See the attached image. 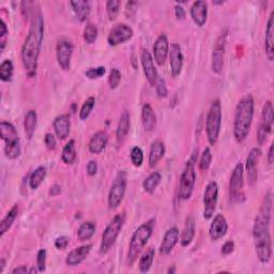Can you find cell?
<instances>
[{
  "label": "cell",
  "instance_id": "5bb4252c",
  "mask_svg": "<svg viewBox=\"0 0 274 274\" xmlns=\"http://www.w3.org/2000/svg\"><path fill=\"white\" fill-rule=\"evenodd\" d=\"M227 42V31L221 33L215 42L213 54H212V64L211 68L214 73H221L224 64V56H225V47Z\"/></svg>",
  "mask_w": 274,
  "mask_h": 274
},
{
  "label": "cell",
  "instance_id": "83f0119b",
  "mask_svg": "<svg viewBox=\"0 0 274 274\" xmlns=\"http://www.w3.org/2000/svg\"><path fill=\"white\" fill-rule=\"evenodd\" d=\"M142 122L146 132H151L156 126V115L150 104H144L142 109Z\"/></svg>",
  "mask_w": 274,
  "mask_h": 274
},
{
  "label": "cell",
  "instance_id": "ab89813d",
  "mask_svg": "<svg viewBox=\"0 0 274 274\" xmlns=\"http://www.w3.org/2000/svg\"><path fill=\"white\" fill-rule=\"evenodd\" d=\"M95 103H96V98L89 97L85 101V103L82 104L79 112V118L81 120H87L89 118V116L95 107Z\"/></svg>",
  "mask_w": 274,
  "mask_h": 274
},
{
  "label": "cell",
  "instance_id": "ba28073f",
  "mask_svg": "<svg viewBox=\"0 0 274 274\" xmlns=\"http://www.w3.org/2000/svg\"><path fill=\"white\" fill-rule=\"evenodd\" d=\"M196 152H194L191 156V159L186 164V167L182 171L180 178V189H179V197L184 201H187L192 196L195 181H196V172H195V163H196Z\"/></svg>",
  "mask_w": 274,
  "mask_h": 274
},
{
  "label": "cell",
  "instance_id": "484cf974",
  "mask_svg": "<svg viewBox=\"0 0 274 274\" xmlns=\"http://www.w3.org/2000/svg\"><path fill=\"white\" fill-rule=\"evenodd\" d=\"M107 142H109V135H107V133L104 131H99L97 132L96 134L91 137L90 142H89V151L94 154H99L101 153L106 145Z\"/></svg>",
  "mask_w": 274,
  "mask_h": 274
},
{
  "label": "cell",
  "instance_id": "11a10c76",
  "mask_svg": "<svg viewBox=\"0 0 274 274\" xmlns=\"http://www.w3.org/2000/svg\"><path fill=\"white\" fill-rule=\"evenodd\" d=\"M175 14H176V18L178 20H184L186 18V10H185V8L178 4L176 6V8H175Z\"/></svg>",
  "mask_w": 274,
  "mask_h": 274
},
{
  "label": "cell",
  "instance_id": "e0dca14e",
  "mask_svg": "<svg viewBox=\"0 0 274 274\" xmlns=\"http://www.w3.org/2000/svg\"><path fill=\"white\" fill-rule=\"evenodd\" d=\"M261 150L260 148H253L250 154H248L247 159H246V173H247V180H248V185L254 186L257 179H258V163L260 161L261 157Z\"/></svg>",
  "mask_w": 274,
  "mask_h": 274
},
{
  "label": "cell",
  "instance_id": "603a6c76",
  "mask_svg": "<svg viewBox=\"0 0 274 274\" xmlns=\"http://www.w3.org/2000/svg\"><path fill=\"white\" fill-rule=\"evenodd\" d=\"M191 18L199 27H203L208 16V6L203 0H197L191 7Z\"/></svg>",
  "mask_w": 274,
  "mask_h": 274
},
{
  "label": "cell",
  "instance_id": "f907efd6",
  "mask_svg": "<svg viewBox=\"0 0 274 274\" xmlns=\"http://www.w3.org/2000/svg\"><path fill=\"white\" fill-rule=\"evenodd\" d=\"M69 242H70L69 237L61 236L55 240V246L56 248H58V250H64V248L68 247Z\"/></svg>",
  "mask_w": 274,
  "mask_h": 274
},
{
  "label": "cell",
  "instance_id": "ac0fdd59",
  "mask_svg": "<svg viewBox=\"0 0 274 274\" xmlns=\"http://www.w3.org/2000/svg\"><path fill=\"white\" fill-rule=\"evenodd\" d=\"M169 54V42L166 35H161L153 45V59L159 65H164Z\"/></svg>",
  "mask_w": 274,
  "mask_h": 274
},
{
  "label": "cell",
  "instance_id": "9f6ffc18",
  "mask_svg": "<svg viewBox=\"0 0 274 274\" xmlns=\"http://www.w3.org/2000/svg\"><path fill=\"white\" fill-rule=\"evenodd\" d=\"M13 274H26V273H30V270L26 267V265H21L19 268H15L12 271Z\"/></svg>",
  "mask_w": 274,
  "mask_h": 274
},
{
  "label": "cell",
  "instance_id": "d6986e66",
  "mask_svg": "<svg viewBox=\"0 0 274 274\" xmlns=\"http://www.w3.org/2000/svg\"><path fill=\"white\" fill-rule=\"evenodd\" d=\"M169 61H170V71L172 77H178L182 69H184L185 57L182 54V49L179 44L172 43L169 51Z\"/></svg>",
  "mask_w": 274,
  "mask_h": 274
},
{
  "label": "cell",
  "instance_id": "1f68e13d",
  "mask_svg": "<svg viewBox=\"0 0 274 274\" xmlns=\"http://www.w3.org/2000/svg\"><path fill=\"white\" fill-rule=\"evenodd\" d=\"M18 214H19V206L14 205L5 215L2 223H0V237H3L7 231H9V229L13 225L15 219L18 218Z\"/></svg>",
  "mask_w": 274,
  "mask_h": 274
},
{
  "label": "cell",
  "instance_id": "cb8c5ba5",
  "mask_svg": "<svg viewBox=\"0 0 274 274\" xmlns=\"http://www.w3.org/2000/svg\"><path fill=\"white\" fill-rule=\"evenodd\" d=\"M91 247H93L91 244H86L71 251L68 254V256H66V259H65L66 264L70 265V267H76V265L80 264L90 254Z\"/></svg>",
  "mask_w": 274,
  "mask_h": 274
},
{
  "label": "cell",
  "instance_id": "2e32d148",
  "mask_svg": "<svg viewBox=\"0 0 274 274\" xmlns=\"http://www.w3.org/2000/svg\"><path fill=\"white\" fill-rule=\"evenodd\" d=\"M140 61H142L144 74L148 82L150 84L151 87H155L157 79L160 78V76L155 68L153 57L148 49H145V48L142 49V53H140Z\"/></svg>",
  "mask_w": 274,
  "mask_h": 274
},
{
  "label": "cell",
  "instance_id": "74e56055",
  "mask_svg": "<svg viewBox=\"0 0 274 274\" xmlns=\"http://www.w3.org/2000/svg\"><path fill=\"white\" fill-rule=\"evenodd\" d=\"M45 177H46V168L43 167V166H40V167H38L30 175V178H29L30 188L32 190H37L41 185H42Z\"/></svg>",
  "mask_w": 274,
  "mask_h": 274
},
{
  "label": "cell",
  "instance_id": "c3c4849f",
  "mask_svg": "<svg viewBox=\"0 0 274 274\" xmlns=\"http://www.w3.org/2000/svg\"><path fill=\"white\" fill-rule=\"evenodd\" d=\"M155 90H156L157 96H159L160 98H166L168 95V90H167V87H166L165 80L161 77L157 79V82L155 85Z\"/></svg>",
  "mask_w": 274,
  "mask_h": 274
},
{
  "label": "cell",
  "instance_id": "d590c367",
  "mask_svg": "<svg viewBox=\"0 0 274 274\" xmlns=\"http://www.w3.org/2000/svg\"><path fill=\"white\" fill-rule=\"evenodd\" d=\"M161 181H162L161 173L157 172V171H153L145 179L144 184H143V188L146 192L151 194L154 192L157 186L161 184Z\"/></svg>",
  "mask_w": 274,
  "mask_h": 274
},
{
  "label": "cell",
  "instance_id": "6f0895ef",
  "mask_svg": "<svg viewBox=\"0 0 274 274\" xmlns=\"http://www.w3.org/2000/svg\"><path fill=\"white\" fill-rule=\"evenodd\" d=\"M61 192V188L59 185H54L52 188H51V191H49V195L52 196H56Z\"/></svg>",
  "mask_w": 274,
  "mask_h": 274
},
{
  "label": "cell",
  "instance_id": "7a4b0ae2",
  "mask_svg": "<svg viewBox=\"0 0 274 274\" xmlns=\"http://www.w3.org/2000/svg\"><path fill=\"white\" fill-rule=\"evenodd\" d=\"M273 208L272 193L265 194L258 214L255 219L253 227V238L257 258L262 263H268L272 258V238L271 219Z\"/></svg>",
  "mask_w": 274,
  "mask_h": 274
},
{
  "label": "cell",
  "instance_id": "7402d4cb",
  "mask_svg": "<svg viewBox=\"0 0 274 274\" xmlns=\"http://www.w3.org/2000/svg\"><path fill=\"white\" fill-rule=\"evenodd\" d=\"M54 130L57 137L63 140L66 137H69L71 132V120L69 114H62L57 116L54 120Z\"/></svg>",
  "mask_w": 274,
  "mask_h": 274
},
{
  "label": "cell",
  "instance_id": "7bdbcfd3",
  "mask_svg": "<svg viewBox=\"0 0 274 274\" xmlns=\"http://www.w3.org/2000/svg\"><path fill=\"white\" fill-rule=\"evenodd\" d=\"M211 161H212V153L210 148H205V150L203 151L202 155H201V160H199V169L202 171H206L208 170V168L210 167L211 165Z\"/></svg>",
  "mask_w": 274,
  "mask_h": 274
},
{
  "label": "cell",
  "instance_id": "8d00e7d4",
  "mask_svg": "<svg viewBox=\"0 0 274 274\" xmlns=\"http://www.w3.org/2000/svg\"><path fill=\"white\" fill-rule=\"evenodd\" d=\"M96 232V224L94 222H85L82 223L78 231H77V237L79 241H86L89 240L91 237L95 235Z\"/></svg>",
  "mask_w": 274,
  "mask_h": 274
},
{
  "label": "cell",
  "instance_id": "9c48e42d",
  "mask_svg": "<svg viewBox=\"0 0 274 274\" xmlns=\"http://www.w3.org/2000/svg\"><path fill=\"white\" fill-rule=\"evenodd\" d=\"M244 166L242 163H238L234 171L231 173L229 182V195L234 203H242L245 199L244 194Z\"/></svg>",
  "mask_w": 274,
  "mask_h": 274
},
{
  "label": "cell",
  "instance_id": "52a82bcc",
  "mask_svg": "<svg viewBox=\"0 0 274 274\" xmlns=\"http://www.w3.org/2000/svg\"><path fill=\"white\" fill-rule=\"evenodd\" d=\"M124 220H126V214H124V212H121L119 214H116L109 225L106 226L102 234L101 243H100V253L102 255L109 253L111 248L114 246L123 227Z\"/></svg>",
  "mask_w": 274,
  "mask_h": 274
},
{
  "label": "cell",
  "instance_id": "8992f818",
  "mask_svg": "<svg viewBox=\"0 0 274 274\" xmlns=\"http://www.w3.org/2000/svg\"><path fill=\"white\" fill-rule=\"evenodd\" d=\"M222 126V104L219 99L211 103L206 119V134L211 146L218 142Z\"/></svg>",
  "mask_w": 274,
  "mask_h": 274
},
{
  "label": "cell",
  "instance_id": "7dc6e473",
  "mask_svg": "<svg viewBox=\"0 0 274 274\" xmlns=\"http://www.w3.org/2000/svg\"><path fill=\"white\" fill-rule=\"evenodd\" d=\"M37 268L39 272H44L46 269V251L40 250L37 255Z\"/></svg>",
  "mask_w": 274,
  "mask_h": 274
},
{
  "label": "cell",
  "instance_id": "4316f807",
  "mask_svg": "<svg viewBox=\"0 0 274 274\" xmlns=\"http://www.w3.org/2000/svg\"><path fill=\"white\" fill-rule=\"evenodd\" d=\"M130 124H131V116H130V113L126 110L122 112L119 118L117 130H116V137H117L118 144H121L124 140V138H126L127 135L129 134Z\"/></svg>",
  "mask_w": 274,
  "mask_h": 274
},
{
  "label": "cell",
  "instance_id": "836d02e7",
  "mask_svg": "<svg viewBox=\"0 0 274 274\" xmlns=\"http://www.w3.org/2000/svg\"><path fill=\"white\" fill-rule=\"evenodd\" d=\"M76 156H77V153H76V148H75V140L71 139L63 148L61 159L63 163L71 165L76 161Z\"/></svg>",
  "mask_w": 274,
  "mask_h": 274
},
{
  "label": "cell",
  "instance_id": "ffe728a7",
  "mask_svg": "<svg viewBox=\"0 0 274 274\" xmlns=\"http://www.w3.org/2000/svg\"><path fill=\"white\" fill-rule=\"evenodd\" d=\"M228 230V224L226 218L223 214H217L214 217L210 228H209V236L212 241H218L221 238L226 235Z\"/></svg>",
  "mask_w": 274,
  "mask_h": 274
},
{
  "label": "cell",
  "instance_id": "f546056e",
  "mask_svg": "<svg viewBox=\"0 0 274 274\" xmlns=\"http://www.w3.org/2000/svg\"><path fill=\"white\" fill-rule=\"evenodd\" d=\"M195 236V221L192 217H188L186 220V224L184 230H182L181 234V245L182 246H188L193 241Z\"/></svg>",
  "mask_w": 274,
  "mask_h": 274
},
{
  "label": "cell",
  "instance_id": "ee69618b",
  "mask_svg": "<svg viewBox=\"0 0 274 274\" xmlns=\"http://www.w3.org/2000/svg\"><path fill=\"white\" fill-rule=\"evenodd\" d=\"M131 161L135 167H140L144 163V152L139 147H134L131 150Z\"/></svg>",
  "mask_w": 274,
  "mask_h": 274
},
{
  "label": "cell",
  "instance_id": "7c38bea8",
  "mask_svg": "<svg viewBox=\"0 0 274 274\" xmlns=\"http://www.w3.org/2000/svg\"><path fill=\"white\" fill-rule=\"evenodd\" d=\"M219 199V187L218 184L214 181L209 182L207 185L204 192V219L210 220L217 208Z\"/></svg>",
  "mask_w": 274,
  "mask_h": 274
},
{
  "label": "cell",
  "instance_id": "681fc988",
  "mask_svg": "<svg viewBox=\"0 0 274 274\" xmlns=\"http://www.w3.org/2000/svg\"><path fill=\"white\" fill-rule=\"evenodd\" d=\"M44 143H45V146L47 147V149H49V150H55V149H56L57 142H56L55 136L52 134V133H46L45 137H44Z\"/></svg>",
  "mask_w": 274,
  "mask_h": 274
},
{
  "label": "cell",
  "instance_id": "e575fe53",
  "mask_svg": "<svg viewBox=\"0 0 274 274\" xmlns=\"http://www.w3.org/2000/svg\"><path fill=\"white\" fill-rule=\"evenodd\" d=\"M154 255H155V252H154L153 248H149V250L146 251V253H144L143 256L140 257L139 263H138L140 272L147 273V272L150 271L153 260H154Z\"/></svg>",
  "mask_w": 274,
  "mask_h": 274
},
{
  "label": "cell",
  "instance_id": "6da1fadb",
  "mask_svg": "<svg viewBox=\"0 0 274 274\" xmlns=\"http://www.w3.org/2000/svg\"><path fill=\"white\" fill-rule=\"evenodd\" d=\"M44 38V20L40 7L31 8V22L28 36L22 47V62L29 77L36 75L39 56Z\"/></svg>",
  "mask_w": 274,
  "mask_h": 274
},
{
  "label": "cell",
  "instance_id": "816d5d0a",
  "mask_svg": "<svg viewBox=\"0 0 274 274\" xmlns=\"http://www.w3.org/2000/svg\"><path fill=\"white\" fill-rule=\"evenodd\" d=\"M234 250H235V242L231 241V240H228V241H226L225 243L223 244L222 250H221V254L224 255V256H227V255H230L232 252H234Z\"/></svg>",
  "mask_w": 274,
  "mask_h": 274
},
{
  "label": "cell",
  "instance_id": "be15d7a7",
  "mask_svg": "<svg viewBox=\"0 0 274 274\" xmlns=\"http://www.w3.org/2000/svg\"><path fill=\"white\" fill-rule=\"evenodd\" d=\"M224 4V2H213V5H222Z\"/></svg>",
  "mask_w": 274,
  "mask_h": 274
},
{
  "label": "cell",
  "instance_id": "f35d334b",
  "mask_svg": "<svg viewBox=\"0 0 274 274\" xmlns=\"http://www.w3.org/2000/svg\"><path fill=\"white\" fill-rule=\"evenodd\" d=\"M13 72L14 66L12 61L9 59L3 61L2 65H0V79L5 82L10 81L13 77Z\"/></svg>",
  "mask_w": 274,
  "mask_h": 274
},
{
  "label": "cell",
  "instance_id": "f6af8a7d",
  "mask_svg": "<svg viewBox=\"0 0 274 274\" xmlns=\"http://www.w3.org/2000/svg\"><path fill=\"white\" fill-rule=\"evenodd\" d=\"M121 81V73L118 69H112L110 72V76H109V84L111 89H116L118 88L119 84Z\"/></svg>",
  "mask_w": 274,
  "mask_h": 274
},
{
  "label": "cell",
  "instance_id": "94428289",
  "mask_svg": "<svg viewBox=\"0 0 274 274\" xmlns=\"http://www.w3.org/2000/svg\"><path fill=\"white\" fill-rule=\"evenodd\" d=\"M0 265H2V267H0V273H2V272H4V269H5V267H6V261H5V259L0 260Z\"/></svg>",
  "mask_w": 274,
  "mask_h": 274
},
{
  "label": "cell",
  "instance_id": "bcb514c9",
  "mask_svg": "<svg viewBox=\"0 0 274 274\" xmlns=\"http://www.w3.org/2000/svg\"><path fill=\"white\" fill-rule=\"evenodd\" d=\"M86 76L89 79H97L102 77L105 74V66H97V68H90L86 71Z\"/></svg>",
  "mask_w": 274,
  "mask_h": 274
},
{
  "label": "cell",
  "instance_id": "30bf717a",
  "mask_svg": "<svg viewBox=\"0 0 274 274\" xmlns=\"http://www.w3.org/2000/svg\"><path fill=\"white\" fill-rule=\"evenodd\" d=\"M127 175L126 172H119L118 176L115 178L111 190L109 192V198H107V204H109L110 209H117L123 201L124 194L127 191Z\"/></svg>",
  "mask_w": 274,
  "mask_h": 274
},
{
  "label": "cell",
  "instance_id": "9a60e30c",
  "mask_svg": "<svg viewBox=\"0 0 274 274\" xmlns=\"http://www.w3.org/2000/svg\"><path fill=\"white\" fill-rule=\"evenodd\" d=\"M133 37V29L127 24H117L110 30L107 42L111 46H117L127 42Z\"/></svg>",
  "mask_w": 274,
  "mask_h": 274
},
{
  "label": "cell",
  "instance_id": "6125c7cd",
  "mask_svg": "<svg viewBox=\"0 0 274 274\" xmlns=\"http://www.w3.org/2000/svg\"><path fill=\"white\" fill-rule=\"evenodd\" d=\"M167 273H168V274H170V273H176V267H175V265H172V268H169L168 271H167Z\"/></svg>",
  "mask_w": 274,
  "mask_h": 274
},
{
  "label": "cell",
  "instance_id": "d4e9b609",
  "mask_svg": "<svg viewBox=\"0 0 274 274\" xmlns=\"http://www.w3.org/2000/svg\"><path fill=\"white\" fill-rule=\"evenodd\" d=\"M264 47H265V55H267L268 59L273 61L274 58V11L271 12L267 29H265V40H264Z\"/></svg>",
  "mask_w": 274,
  "mask_h": 274
},
{
  "label": "cell",
  "instance_id": "b9f144b4",
  "mask_svg": "<svg viewBox=\"0 0 274 274\" xmlns=\"http://www.w3.org/2000/svg\"><path fill=\"white\" fill-rule=\"evenodd\" d=\"M121 3L119 0H110V2L106 3V12L107 16H109L110 21H114L119 13Z\"/></svg>",
  "mask_w": 274,
  "mask_h": 274
},
{
  "label": "cell",
  "instance_id": "f5cc1de1",
  "mask_svg": "<svg viewBox=\"0 0 274 274\" xmlns=\"http://www.w3.org/2000/svg\"><path fill=\"white\" fill-rule=\"evenodd\" d=\"M137 3L136 2H129L127 3V9H126V13H127V16H133L135 14L136 12V9H137Z\"/></svg>",
  "mask_w": 274,
  "mask_h": 274
},
{
  "label": "cell",
  "instance_id": "8fae6325",
  "mask_svg": "<svg viewBox=\"0 0 274 274\" xmlns=\"http://www.w3.org/2000/svg\"><path fill=\"white\" fill-rule=\"evenodd\" d=\"M274 122V109L271 101H267L263 105L262 115H261V122L257 132V139H258L259 145H263L267 142L268 137L272 133Z\"/></svg>",
  "mask_w": 274,
  "mask_h": 274
},
{
  "label": "cell",
  "instance_id": "44dd1931",
  "mask_svg": "<svg viewBox=\"0 0 274 274\" xmlns=\"http://www.w3.org/2000/svg\"><path fill=\"white\" fill-rule=\"evenodd\" d=\"M180 239V231L177 227H171L169 228L164 236L163 241L160 246V253L163 255H168L170 254L177 243L179 242Z\"/></svg>",
  "mask_w": 274,
  "mask_h": 274
},
{
  "label": "cell",
  "instance_id": "5b68a950",
  "mask_svg": "<svg viewBox=\"0 0 274 274\" xmlns=\"http://www.w3.org/2000/svg\"><path fill=\"white\" fill-rule=\"evenodd\" d=\"M2 139L5 142V154L9 160H15L21 155V140L18 131L11 122L2 121L0 123Z\"/></svg>",
  "mask_w": 274,
  "mask_h": 274
},
{
  "label": "cell",
  "instance_id": "3957f363",
  "mask_svg": "<svg viewBox=\"0 0 274 274\" xmlns=\"http://www.w3.org/2000/svg\"><path fill=\"white\" fill-rule=\"evenodd\" d=\"M255 112V102L252 95H246L240 100L235 114L234 136L238 143H242L250 134Z\"/></svg>",
  "mask_w": 274,
  "mask_h": 274
},
{
  "label": "cell",
  "instance_id": "680465c9",
  "mask_svg": "<svg viewBox=\"0 0 274 274\" xmlns=\"http://www.w3.org/2000/svg\"><path fill=\"white\" fill-rule=\"evenodd\" d=\"M7 35H8L7 25H6L5 21H4V20H2V26H0V37H2L3 39H5Z\"/></svg>",
  "mask_w": 274,
  "mask_h": 274
},
{
  "label": "cell",
  "instance_id": "4fadbf2b",
  "mask_svg": "<svg viewBox=\"0 0 274 274\" xmlns=\"http://www.w3.org/2000/svg\"><path fill=\"white\" fill-rule=\"evenodd\" d=\"M74 52V45L68 39H62L57 44L56 55L57 61L63 71L71 69V60Z\"/></svg>",
  "mask_w": 274,
  "mask_h": 274
},
{
  "label": "cell",
  "instance_id": "4dcf8cb0",
  "mask_svg": "<svg viewBox=\"0 0 274 274\" xmlns=\"http://www.w3.org/2000/svg\"><path fill=\"white\" fill-rule=\"evenodd\" d=\"M70 5L73 8L76 18L80 22H86L90 15V4L87 0H77V2H71Z\"/></svg>",
  "mask_w": 274,
  "mask_h": 274
},
{
  "label": "cell",
  "instance_id": "60d3db41",
  "mask_svg": "<svg viewBox=\"0 0 274 274\" xmlns=\"http://www.w3.org/2000/svg\"><path fill=\"white\" fill-rule=\"evenodd\" d=\"M98 38V28L94 23H87L84 30V39L88 44H93L96 42Z\"/></svg>",
  "mask_w": 274,
  "mask_h": 274
},
{
  "label": "cell",
  "instance_id": "f1b7e54d",
  "mask_svg": "<svg viewBox=\"0 0 274 274\" xmlns=\"http://www.w3.org/2000/svg\"><path fill=\"white\" fill-rule=\"evenodd\" d=\"M164 154L165 144L160 139L155 140V142L152 143L150 148V153H149V165H150V167H154V166L162 160Z\"/></svg>",
  "mask_w": 274,
  "mask_h": 274
},
{
  "label": "cell",
  "instance_id": "d6a6232c",
  "mask_svg": "<svg viewBox=\"0 0 274 274\" xmlns=\"http://www.w3.org/2000/svg\"><path fill=\"white\" fill-rule=\"evenodd\" d=\"M37 122H38L37 112L33 110L28 111L24 119V130H25V133H26V136L28 139H31L33 134H35Z\"/></svg>",
  "mask_w": 274,
  "mask_h": 274
},
{
  "label": "cell",
  "instance_id": "91938a15",
  "mask_svg": "<svg viewBox=\"0 0 274 274\" xmlns=\"http://www.w3.org/2000/svg\"><path fill=\"white\" fill-rule=\"evenodd\" d=\"M274 145L272 144L270 146V149H269V153H268V161H269V164L272 165L273 164V161H274Z\"/></svg>",
  "mask_w": 274,
  "mask_h": 274
},
{
  "label": "cell",
  "instance_id": "db71d44e",
  "mask_svg": "<svg viewBox=\"0 0 274 274\" xmlns=\"http://www.w3.org/2000/svg\"><path fill=\"white\" fill-rule=\"evenodd\" d=\"M98 171V165L96 161H90L87 165V173L89 176H95Z\"/></svg>",
  "mask_w": 274,
  "mask_h": 274
},
{
  "label": "cell",
  "instance_id": "277c9868",
  "mask_svg": "<svg viewBox=\"0 0 274 274\" xmlns=\"http://www.w3.org/2000/svg\"><path fill=\"white\" fill-rule=\"evenodd\" d=\"M154 226H155V219L152 218L150 220H148L146 223L142 224V225L135 230L134 234H133L130 241V245H129V251H128L129 267H132L133 263L136 261L138 255L143 251L145 245L148 243L149 239L151 238Z\"/></svg>",
  "mask_w": 274,
  "mask_h": 274
}]
</instances>
